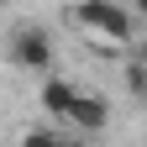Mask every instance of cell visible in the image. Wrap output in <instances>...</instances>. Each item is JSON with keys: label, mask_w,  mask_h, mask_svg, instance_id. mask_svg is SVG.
<instances>
[{"label": "cell", "mask_w": 147, "mask_h": 147, "mask_svg": "<svg viewBox=\"0 0 147 147\" xmlns=\"http://www.w3.org/2000/svg\"><path fill=\"white\" fill-rule=\"evenodd\" d=\"M74 21L89 37H100V42L137 47V11L121 5V0H79V5H74Z\"/></svg>", "instance_id": "obj_1"}, {"label": "cell", "mask_w": 147, "mask_h": 147, "mask_svg": "<svg viewBox=\"0 0 147 147\" xmlns=\"http://www.w3.org/2000/svg\"><path fill=\"white\" fill-rule=\"evenodd\" d=\"M53 32L47 26H16L11 32V63L26 68V74H47L53 68Z\"/></svg>", "instance_id": "obj_2"}, {"label": "cell", "mask_w": 147, "mask_h": 147, "mask_svg": "<svg viewBox=\"0 0 147 147\" xmlns=\"http://www.w3.org/2000/svg\"><path fill=\"white\" fill-rule=\"evenodd\" d=\"M68 126H74V137H89V142H95L105 126H110V105H105V95L79 89V100H74V110H68Z\"/></svg>", "instance_id": "obj_3"}, {"label": "cell", "mask_w": 147, "mask_h": 147, "mask_svg": "<svg viewBox=\"0 0 147 147\" xmlns=\"http://www.w3.org/2000/svg\"><path fill=\"white\" fill-rule=\"evenodd\" d=\"M42 110H47V121H68V110H74V100H79V84L74 79H42Z\"/></svg>", "instance_id": "obj_4"}, {"label": "cell", "mask_w": 147, "mask_h": 147, "mask_svg": "<svg viewBox=\"0 0 147 147\" xmlns=\"http://www.w3.org/2000/svg\"><path fill=\"white\" fill-rule=\"evenodd\" d=\"M121 79H126V95H131V100L147 95V63H142L137 47H131V58H126V74H121Z\"/></svg>", "instance_id": "obj_5"}, {"label": "cell", "mask_w": 147, "mask_h": 147, "mask_svg": "<svg viewBox=\"0 0 147 147\" xmlns=\"http://www.w3.org/2000/svg\"><path fill=\"white\" fill-rule=\"evenodd\" d=\"M58 126H32V131H21V142H16V147H58Z\"/></svg>", "instance_id": "obj_6"}, {"label": "cell", "mask_w": 147, "mask_h": 147, "mask_svg": "<svg viewBox=\"0 0 147 147\" xmlns=\"http://www.w3.org/2000/svg\"><path fill=\"white\" fill-rule=\"evenodd\" d=\"M58 147H95L89 137H58Z\"/></svg>", "instance_id": "obj_7"}]
</instances>
